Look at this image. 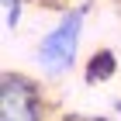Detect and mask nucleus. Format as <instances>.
<instances>
[{
    "mask_svg": "<svg viewBox=\"0 0 121 121\" xmlns=\"http://www.w3.org/2000/svg\"><path fill=\"white\" fill-rule=\"evenodd\" d=\"M86 10H90V7L83 4V7L62 14L59 24H52V31L38 42L35 59H38V66H42L48 76H66V73L76 66L80 35H83V24H86Z\"/></svg>",
    "mask_w": 121,
    "mask_h": 121,
    "instance_id": "nucleus-1",
    "label": "nucleus"
},
{
    "mask_svg": "<svg viewBox=\"0 0 121 121\" xmlns=\"http://www.w3.org/2000/svg\"><path fill=\"white\" fill-rule=\"evenodd\" d=\"M0 121H45V100L31 76L14 69L0 76Z\"/></svg>",
    "mask_w": 121,
    "mask_h": 121,
    "instance_id": "nucleus-2",
    "label": "nucleus"
},
{
    "mask_svg": "<svg viewBox=\"0 0 121 121\" xmlns=\"http://www.w3.org/2000/svg\"><path fill=\"white\" fill-rule=\"evenodd\" d=\"M118 73V56L111 48H97L90 59H86V83H100V80H111Z\"/></svg>",
    "mask_w": 121,
    "mask_h": 121,
    "instance_id": "nucleus-3",
    "label": "nucleus"
},
{
    "mask_svg": "<svg viewBox=\"0 0 121 121\" xmlns=\"http://www.w3.org/2000/svg\"><path fill=\"white\" fill-rule=\"evenodd\" d=\"M118 111H121V104H118Z\"/></svg>",
    "mask_w": 121,
    "mask_h": 121,
    "instance_id": "nucleus-4",
    "label": "nucleus"
}]
</instances>
